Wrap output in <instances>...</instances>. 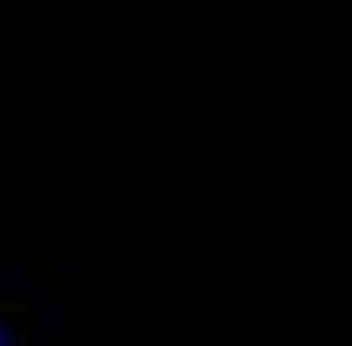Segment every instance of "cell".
<instances>
[{"label": "cell", "instance_id": "obj_1", "mask_svg": "<svg viewBox=\"0 0 352 346\" xmlns=\"http://www.w3.org/2000/svg\"><path fill=\"white\" fill-rule=\"evenodd\" d=\"M0 346H71L65 276L54 265H0Z\"/></svg>", "mask_w": 352, "mask_h": 346}]
</instances>
